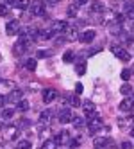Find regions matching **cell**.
<instances>
[{
  "mask_svg": "<svg viewBox=\"0 0 134 149\" xmlns=\"http://www.w3.org/2000/svg\"><path fill=\"white\" fill-rule=\"evenodd\" d=\"M74 120V113H71L70 108H61L59 110V122L61 124H68Z\"/></svg>",
  "mask_w": 134,
  "mask_h": 149,
  "instance_id": "obj_5",
  "label": "cell"
},
{
  "mask_svg": "<svg viewBox=\"0 0 134 149\" xmlns=\"http://www.w3.org/2000/svg\"><path fill=\"white\" fill-rule=\"evenodd\" d=\"M0 59H2V56H0Z\"/></svg>",
  "mask_w": 134,
  "mask_h": 149,
  "instance_id": "obj_43",
  "label": "cell"
},
{
  "mask_svg": "<svg viewBox=\"0 0 134 149\" xmlns=\"http://www.w3.org/2000/svg\"><path fill=\"white\" fill-rule=\"evenodd\" d=\"M129 124H132V119H122V122H118L120 127H127Z\"/></svg>",
  "mask_w": 134,
  "mask_h": 149,
  "instance_id": "obj_31",
  "label": "cell"
},
{
  "mask_svg": "<svg viewBox=\"0 0 134 149\" xmlns=\"http://www.w3.org/2000/svg\"><path fill=\"white\" fill-rule=\"evenodd\" d=\"M16 7L22 11V9H27L30 7V0H16Z\"/></svg>",
  "mask_w": 134,
  "mask_h": 149,
  "instance_id": "obj_20",
  "label": "cell"
},
{
  "mask_svg": "<svg viewBox=\"0 0 134 149\" xmlns=\"http://www.w3.org/2000/svg\"><path fill=\"white\" fill-rule=\"evenodd\" d=\"M74 58H75L74 50H66L65 56H63V61H65V63H71V61H74Z\"/></svg>",
  "mask_w": 134,
  "mask_h": 149,
  "instance_id": "obj_22",
  "label": "cell"
},
{
  "mask_svg": "<svg viewBox=\"0 0 134 149\" xmlns=\"http://www.w3.org/2000/svg\"><path fill=\"white\" fill-rule=\"evenodd\" d=\"M0 130H4V119L0 117Z\"/></svg>",
  "mask_w": 134,
  "mask_h": 149,
  "instance_id": "obj_39",
  "label": "cell"
},
{
  "mask_svg": "<svg viewBox=\"0 0 134 149\" xmlns=\"http://www.w3.org/2000/svg\"><path fill=\"white\" fill-rule=\"evenodd\" d=\"M109 146H113V140L111 138H106V136H98V138L93 140V147L95 149H106Z\"/></svg>",
  "mask_w": 134,
  "mask_h": 149,
  "instance_id": "obj_8",
  "label": "cell"
},
{
  "mask_svg": "<svg viewBox=\"0 0 134 149\" xmlns=\"http://www.w3.org/2000/svg\"><path fill=\"white\" fill-rule=\"evenodd\" d=\"M122 79L123 81H129L131 79V70H122Z\"/></svg>",
  "mask_w": 134,
  "mask_h": 149,
  "instance_id": "obj_33",
  "label": "cell"
},
{
  "mask_svg": "<svg viewBox=\"0 0 134 149\" xmlns=\"http://www.w3.org/2000/svg\"><path fill=\"white\" fill-rule=\"evenodd\" d=\"M120 149H132V144L131 142H122L120 144Z\"/></svg>",
  "mask_w": 134,
  "mask_h": 149,
  "instance_id": "obj_35",
  "label": "cell"
},
{
  "mask_svg": "<svg viewBox=\"0 0 134 149\" xmlns=\"http://www.w3.org/2000/svg\"><path fill=\"white\" fill-rule=\"evenodd\" d=\"M30 13L32 15H45V4L41 2V0H34V2H30Z\"/></svg>",
  "mask_w": 134,
  "mask_h": 149,
  "instance_id": "obj_9",
  "label": "cell"
},
{
  "mask_svg": "<svg viewBox=\"0 0 134 149\" xmlns=\"http://www.w3.org/2000/svg\"><path fill=\"white\" fill-rule=\"evenodd\" d=\"M71 122H74V127H75V130H77V127H82V126H84V120H82L80 117H74V120H71Z\"/></svg>",
  "mask_w": 134,
  "mask_h": 149,
  "instance_id": "obj_27",
  "label": "cell"
},
{
  "mask_svg": "<svg viewBox=\"0 0 134 149\" xmlns=\"http://www.w3.org/2000/svg\"><path fill=\"white\" fill-rule=\"evenodd\" d=\"M22 99H23V92H22V90H18V88L13 90L11 93L7 95V102H13V104H18Z\"/></svg>",
  "mask_w": 134,
  "mask_h": 149,
  "instance_id": "obj_11",
  "label": "cell"
},
{
  "mask_svg": "<svg viewBox=\"0 0 134 149\" xmlns=\"http://www.w3.org/2000/svg\"><path fill=\"white\" fill-rule=\"evenodd\" d=\"M25 68L30 70V72H34L36 70V59H27L25 61Z\"/></svg>",
  "mask_w": 134,
  "mask_h": 149,
  "instance_id": "obj_25",
  "label": "cell"
},
{
  "mask_svg": "<svg viewBox=\"0 0 134 149\" xmlns=\"http://www.w3.org/2000/svg\"><path fill=\"white\" fill-rule=\"evenodd\" d=\"M36 56H38V58H48V56H50V52H48V50H38V52H36Z\"/></svg>",
  "mask_w": 134,
  "mask_h": 149,
  "instance_id": "obj_32",
  "label": "cell"
},
{
  "mask_svg": "<svg viewBox=\"0 0 134 149\" xmlns=\"http://www.w3.org/2000/svg\"><path fill=\"white\" fill-rule=\"evenodd\" d=\"M56 146H57L56 140H47L43 146H41V149H56Z\"/></svg>",
  "mask_w": 134,
  "mask_h": 149,
  "instance_id": "obj_26",
  "label": "cell"
},
{
  "mask_svg": "<svg viewBox=\"0 0 134 149\" xmlns=\"http://www.w3.org/2000/svg\"><path fill=\"white\" fill-rule=\"evenodd\" d=\"M75 70H77V74H79V76H82V74H84L86 72V65H84V63H77V67H75Z\"/></svg>",
  "mask_w": 134,
  "mask_h": 149,
  "instance_id": "obj_28",
  "label": "cell"
},
{
  "mask_svg": "<svg viewBox=\"0 0 134 149\" xmlns=\"http://www.w3.org/2000/svg\"><path fill=\"white\" fill-rule=\"evenodd\" d=\"M86 2H88V0H77L75 4H79V6H80V4H86Z\"/></svg>",
  "mask_w": 134,
  "mask_h": 149,
  "instance_id": "obj_41",
  "label": "cell"
},
{
  "mask_svg": "<svg viewBox=\"0 0 134 149\" xmlns=\"http://www.w3.org/2000/svg\"><path fill=\"white\" fill-rule=\"evenodd\" d=\"M50 119H52V111H50V110H47V111H43V113H41V117H39V124L48 126Z\"/></svg>",
  "mask_w": 134,
  "mask_h": 149,
  "instance_id": "obj_16",
  "label": "cell"
},
{
  "mask_svg": "<svg viewBox=\"0 0 134 149\" xmlns=\"http://www.w3.org/2000/svg\"><path fill=\"white\" fill-rule=\"evenodd\" d=\"M30 108V104H29V101H25V99H22L18 102V111H27Z\"/></svg>",
  "mask_w": 134,
  "mask_h": 149,
  "instance_id": "obj_21",
  "label": "cell"
},
{
  "mask_svg": "<svg viewBox=\"0 0 134 149\" xmlns=\"http://www.w3.org/2000/svg\"><path fill=\"white\" fill-rule=\"evenodd\" d=\"M102 127H104V122H102V119H100L98 115L88 120V130H89L91 133H97V131H100Z\"/></svg>",
  "mask_w": 134,
  "mask_h": 149,
  "instance_id": "obj_3",
  "label": "cell"
},
{
  "mask_svg": "<svg viewBox=\"0 0 134 149\" xmlns=\"http://www.w3.org/2000/svg\"><path fill=\"white\" fill-rule=\"evenodd\" d=\"M18 147H20V149H30V142H27V140H20V142H18Z\"/></svg>",
  "mask_w": 134,
  "mask_h": 149,
  "instance_id": "obj_30",
  "label": "cell"
},
{
  "mask_svg": "<svg viewBox=\"0 0 134 149\" xmlns=\"http://www.w3.org/2000/svg\"><path fill=\"white\" fill-rule=\"evenodd\" d=\"M77 11H79V4H71V6H68V16H75Z\"/></svg>",
  "mask_w": 134,
  "mask_h": 149,
  "instance_id": "obj_24",
  "label": "cell"
},
{
  "mask_svg": "<svg viewBox=\"0 0 134 149\" xmlns=\"http://www.w3.org/2000/svg\"><path fill=\"white\" fill-rule=\"evenodd\" d=\"M131 133H132V136H134V127H132V131H131Z\"/></svg>",
  "mask_w": 134,
  "mask_h": 149,
  "instance_id": "obj_42",
  "label": "cell"
},
{
  "mask_svg": "<svg viewBox=\"0 0 134 149\" xmlns=\"http://www.w3.org/2000/svg\"><path fill=\"white\" fill-rule=\"evenodd\" d=\"M56 97H57V92H56L54 88H45V90H43V101H45L47 104L52 102Z\"/></svg>",
  "mask_w": 134,
  "mask_h": 149,
  "instance_id": "obj_14",
  "label": "cell"
},
{
  "mask_svg": "<svg viewBox=\"0 0 134 149\" xmlns=\"http://www.w3.org/2000/svg\"><path fill=\"white\" fill-rule=\"evenodd\" d=\"M13 90H16V83L11 79H0V95L2 93H11Z\"/></svg>",
  "mask_w": 134,
  "mask_h": 149,
  "instance_id": "obj_2",
  "label": "cell"
},
{
  "mask_svg": "<svg viewBox=\"0 0 134 149\" xmlns=\"http://www.w3.org/2000/svg\"><path fill=\"white\" fill-rule=\"evenodd\" d=\"M120 110L125 111V113L132 111V110H134V97H125V99H123V101L120 102Z\"/></svg>",
  "mask_w": 134,
  "mask_h": 149,
  "instance_id": "obj_10",
  "label": "cell"
},
{
  "mask_svg": "<svg viewBox=\"0 0 134 149\" xmlns=\"http://www.w3.org/2000/svg\"><path fill=\"white\" fill-rule=\"evenodd\" d=\"M120 92H122L123 95H125V97H129V95H131V92H132V88L129 86V84H123V86L120 88Z\"/></svg>",
  "mask_w": 134,
  "mask_h": 149,
  "instance_id": "obj_29",
  "label": "cell"
},
{
  "mask_svg": "<svg viewBox=\"0 0 134 149\" xmlns=\"http://www.w3.org/2000/svg\"><path fill=\"white\" fill-rule=\"evenodd\" d=\"M95 31L93 29H88V31H84V33H80L79 34V40L82 41V43H91L93 41V38H95Z\"/></svg>",
  "mask_w": 134,
  "mask_h": 149,
  "instance_id": "obj_12",
  "label": "cell"
},
{
  "mask_svg": "<svg viewBox=\"0 0 134 149\" xmlns=\"http://www.w3.org/2000/svg\"><path fill=\"white\" fill-rule=\"evenodd\" d=\"M39 40H50V38H54V31L52 29H43V31H39Z\"/></svg>",
  "mask_w": 134,
  "mask_h": 149,
  "instance_id": "obj_18",
  "label": "cell"
},
{
  "mask_svg": "<svg viewBox=\"0 0 134 149\" xmlns=\"http://www.w3.org/2000/svg\"><path fill=\"white\" fill-rule=\"evenodd\" d=\"M82 110H84V115H86V119H93V117H97V111H95V104L91 102V101H84L82 102Z\"/></svg>",
  "mask_w": 134,
  "mask_h": 149,
  "instance_id": "obj_4",
  "label": "cell"
},
{
  "mask_svg": "<svg viewBox=\"0 0 134 149\" xmlns=\"http://www.w3.org/2000/svg\"><path fill=\"white\" fill-rule=\"evenodd\" d=\"M48 4H57V2H61V0H47Z\"/></svg>",
  "mask_w": 134,
  "mask_h": 149,
  "instance_id": "obj_40",
  "label": "cell"
},
{
  "mask_svg": "<svg viewBox=\"0 0 134 149\" xmlns=\"http://www.w3.org/2000/svg\"><path fill=\"white\" fill-rule=\"evenodd\" d=\"M20 135V127L18 126H14V124H11V126H5L4 127V140L5 142H13V140H16V136Z\"/></svg>",
  "mask_w": 134,
  "mask_h": 149,
  "instance_id": "obj_1",
  "label": "cell"
},
{
  "mask_svg": "<svg viewBox=\"0 0 134 149\" xmlns=\"http://www.w3.org/2000/svg\"><path fill=\"white\" fill-rule=\"evenodd\" d=\"M13 115H14V110L7 108V110L2 111V119H4V120H9V119H13Z\"/></svg>",
  "mask_w": 134,
  "mask_h": 149,
  "instance_id": "obj_23",
  "label": "cell"
},
{
  "mask_svg": "<svg viewBox=\"0 0 134 149\" xmlns=\"http://www.w3.org/2000/svg\"><path fill=\"white\" fill-rule=\"evenodd\" d=\"M27 126H29V120H27V119H22V122H20L18 127H27Z\"/></svg>",
  "mask_w": 134,
  "mask_h": 149,
  "instance_id": "obj_37",
  "label": "cell"
},
{
  "mask_svg": "<svg viewBox=\"0 0 134 149\" xmlns=\"http://www.w3.org/2000/svg\"><path fill=\"white\" fill-rule=\"evenodd\" d=\"M106 9H104V4H100V2H91L89 6V13H104Z\"/></svg>",
  "mask_w": 134,
  "mask_h": 149,
  "instance_id": "obj_17",
  "label": "cell"
},
{
  "mask_svg": "<svg viewBox=\"0 0 134 149\" xmlns=\"http://www.w3.org/2000/svg\"><path fill=\"white\" fill-rule=\"evenodd\" d=\"M80 92H82V84H80V83H77V86H75V93L79 95Z\"/></svg>",
  "mask_w": 134,
  "mask_h": 149,
  "instance_id": "obj_38",
  "label": "cell"
},
{
  "mask_svg": "<svg viewBox=\"0 0 134 149\" xmlns=\"http://www.w3.org/2000/svg\"><path fill=\"white\" fill-rule=\"evenodd\" d=\"M113 52H115V56H118L122 61H129V59H131L129 52H127V50H123V49H120L118 45H113Z\"/></svg>",
  "mask_w": 134,
  "mask_h": 149,
  "instance_id": "obj_13",
  "label": "cell"
},
{
  "mask_svg": "<svg viewBox=\"0 0 134 149\" xmlns=\"http://www.w3.org/2000/svg\"><path fill=\"white\" fill-rule=\"evenodd\" d=\"M50 29L54 31V34L66 33V29H68V22H66V20H57V22H54L52 25H50Z\"/></svg>",
  "mask_w": 134,
  "mask_h": 149,
  "instance_id": "obj_7",
  "label": "cell"
},
{
  "mask_svg": "<svg viewBox=\"0 0 134 149\" xmlns=\"http://www.w3.org/2000/svg\"><path fill=\"white\" fill-rule=\"evenodd\" d=\"M20 33V22L18 20H9L5 24V34L13 36V34H18Z\"/></svg>",
  "mask_w": 134,
  "mask_h": 149,
  "instance_id": "obj_6",
  "label": "cell"
},
{
  "mask_svg": "<svg viewBox=\"0 0 134 149\" xmlns=\"http://www.w3.org/2000/svg\"><path fill=\"white\" fill-rule=\"evenodd\" d=\"M7 13H9V9H7L4 4H0V16H5Z\"/></svg>",
  "mask_w": 134,
  "mask_h": 149,
  "instance_id": "obj_34",
  "label": "cell"
},
{
  "mask_svg": "<svg viewBox=\"0 0 134 149\" xmlns=\"http://www.w3.org/2000/svg\"><path fill=\"white\" fill-rule=\"evenodd\" d=\"M27 47H29V45L25 43V41L18 40L16 43H14V50H13V52H14V56H20V54H23V52L27 50Z\"/></svg>",
  "mask_w": 134,
  "mask_h": 149,
  "instance_id": "obj_15",
  "label": "cell"
},
{
  "mask_svg": "<svg viewBox=\"0 0 134 149\" xmlns=\"http://www.w3.org/2000/svg\"><path fill=\"white\" fill-rule=\"evenodd\" d=\"M56 140V144H65L66 140H68V131H61V133H57V136L54 138Z\"/></svg>",
  "mask_w": 134,
  "mask_h": 149,
  "instance_id": "obj_19",
  "label": "cell"
},
{
  "mask_svg": "<svg viewBox=\"0 0 134 149\" xmlns=\"http://www.w3.org/2000/svg\"><path fill=\"white\" fill-rule=\"evenodd\" d=\"M77 146H80V138H75V140L70 142V147H77Z\"/></svg>",
  "mask_w": 134,
  "mask_h": 149,
  "instance_id": "obj_36",
  "label": "cell"
},
{
  "mask_svg": "<svg viewBox=\"0 0 134 149\" xmlns=\"http://www.w3.org/2000/svg\"><path fill=\"white\" fill-rule=\"evenodd\" d=\"M18 149H20V147H18Z\"/></svg>",
  "mask_w": 134,
  "mask_h": 149,
  "instance_id": "obj_44",
  "label": "cell"
}]
</instances>
